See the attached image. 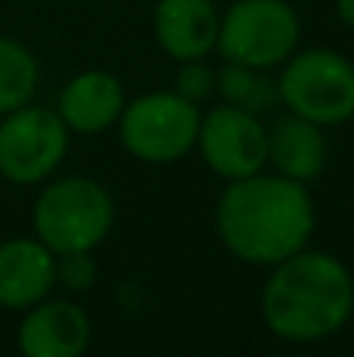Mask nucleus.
Listing matches in <instances>:
<instances>
[{"mask_svg":"<svg viewBox=\"0 0 354 357\" xmlns=\"http://www.w3.org/2000/svg\"><path fill=\"white\" fill-rule=\"evenodd\" d=\"M173 91L201 107L213 91H217V73H213L204 60H182L179 69H176Z\"/></svg>","mask_w":354,"mask_h":357,"instance_id":"obj_17","label":"nucleus"},{"mask_svg":"<svg viewBox=\"0 0 354 357\" xmlns=\"http://www.w3.org/2000/svg\"><path fill=\"white\" fill-rule=\"evenodd\" d=\"M98 282V260L91 257V251H69L56 254V285H63L72 295L91 291Z\"/></svg>","mask_w":354,"mask_h":357,"instance_id":"obj_16","label":"nucleus"},{"mask_svg":"<svg viewBox=\"0 0 354 357\" xmlns=\"http://www.w3.org/2000/svg\"><path fill=\"white\" fill-rule=\"evenodd\" d=\"M301 19L288 0H236L220 16L217 54L226 63L276 69L298 50Z\"/></svg>","mask_w":354,"mask_h":357,"instance_id":"obj_5","label":"nucleus"},{"mask_svg":"<svg viewBox=\"0 0 354 357\" xmlns=\"http://www.w3.org/2000/svg\"><path fill=\"white\" fill-rule=\"evenodd\" d=\"M351 314L354 273L336 254L301 248L270 266L261 291V317L279 342H323L336 335Z\"/></svg>","mask_w":354,"mask_h":357,"instance_id":"obj_2","label":"nucleus"},{"mask_svg":"<svg viewBox=\"0 0 354 357\" xmlns=\"http://www.w3.org/2000/svg\"><path fill=\"white\" fill-rule=\"evenodd\" d=\"M336 10H339V19L348 29H354V0H336Z\"/></svg>","mask_w":354,"mask_h":357,"instance_id":"obj_18","label":"nucleus"},{"mask_svg":"<svg viewBox=\"0 0 354 357\" xmlns=\"http://www.w3.org/2000/svg\"><path fill=\"white\" fill-rule=\"evenodd\" d=\"M91 345V320L75 301L41 298L22 310L16 348L25 357H79Z\"/></svg>","mask_w":354,"mask_h":357,"instance_id":"obj_9","label":"nucleus"},{"mask_svg":"<svg viewBox=\"0 0 354 357\" xmlns=\"http://www.w3.org/2000/svg\"><path fill=\"white\" fill-rule=\"evenodd\" d=\"M56 285V254L41 238L0 241V307L19 310L47 298Z\"/></svg>","mask_w":354,"mask_h":357,"instance_id":"obj_11","label":"nucleus"},{"mask_svg":"<svg viewBox=\"0 0 354 357\" xmlns=\"http://www.w3.org/2000/svg\"><path fill=\"white\" fill-rule=\"evenodd\" d=\"M125 88L107 69H85L63 85L56 98V113L66 123L69 135H100L113 129L123 116Z\"/></svg>","mask_w":354,"mask_h":357,"instance_id":"obj_10","label":"nucleus"},{"mask_svg":"<svg viewBox=\"0 0 354 357\" xmlns=\"http://www.w3.org/2000/svg\"><path fill=\"white\" fill-rule=\"evenodd\" d=\"M201 107L176 91H148L125 100L119 116V142L135 160L167 167L194 151Z\"/></svg>","mask_w":354,"mask_h":357,"instance_id":"obj_6","label":"nucleus"},{"mask_svg":"<svg viewBox=\"0 0 354 357\" xmlns=\"http://www.w3.org/2000/svg\"><path fill=\"white\" fill-rule=\"evenodd\" d=\"M220 13L213 0H157L154 38L169 60H204L217 50Z\"/></svg>","mask_w":354,"mask_h":357,"instance_id":"obj_12","label":"nucleus"},{"mask_svg":"<svg viewBox=\"0 0 354 357\" xmlns=\"http://www.w3.org/2000/svg\"><path fill=\"white\" fill-rule=\"evenodd\" d=\"M116 220L113 195L91 176L54 178L31 207V229L54 254L94 251Z\"/></svg>","mask_w":354,"mask_h":357,"instance_id":"obj_3","label":"nucleus"},{"mask_svg":"<svg viewBox=\"0 0 354 357\" xmlns=\"http://www.w3.org/2000/svg\"><path fill=\"white\" fill-rule=\"evenodd\" d=\"M217 91L223 98V104L245 107L251 113H261L279 98L276 82L263 75V69L238 66V63H226L217 73Z\"/></svg>","mask_w":354,"mask_h":357,"instance_id":"obj_15","label":"nucleus"},{"mask_svg":"<svg viewBox=\"0 0 354 357\" xmlns=\"http://www.w3.org/2000/svg\"><path fill=\"white\" fill-rule=\"evenodd\" d=\"M326 160H330V142L323 126L288 113L267 129V167L273 173L307 185L323 176Z\"/></svg>","mask_w":354,"mask_h":357,"instance_id":"obj_13","label":"nucleus"},{"mask_svg":"<svg viewBox=\"0 0 354 357\" xmlns=\"http://www.w3.org/2000/svg\"><path fill=\"white\" fill-rule=\"evenodd\" d=\"M41 82L38 60L22 41L0 35V116L31 104Z\"/></svg>","mask_w":354,"mask_h":357,"instance_id":"obj_14","label":"nucleus"},{"mask_svg":"<svg viewBox=\"0 0 354 357\" xmlns=\"http://www.w3.org/2000/svg\"><path fill=\"white\" fill-rule=\"evenodd\" d=\"M213 222L232 257L251 266H273L311 245L317 210L305 182L261 169L226 182Z\"/></svg>","mask_w":354,"mask_h":357,"instance_id":"obj_1","label":"nucleus"},{"mask_svg":"<svg viewBox=\"0 0 354 357\" xmlns=\"http://www.w3.org/2000/svg\"><path fill=\"white\" fill-rule=\"evenodd\" d=\"M279 100L288 113L317 126H342L354 119V63L339 50H295L276 79Z\"/></svg>","mask_w":354,"mask_h":357,"instance_id":"obj_4","label":"nucleus"},{"mask_svg":"<svg viewBox=\"0 0 354 357\" xmlns=\"http://www.w3.org/2000/svg\"><path fill=\"white\" fill-rule=\"evenodd\" d=\"M194 148L201 151L210 173L226 182L254 176L267 169V126L245 107L220 104L201 113Z\"/></svg>","mask_w":354,"mask_h":357,"instance_id":"obj_8","label":"nucleus"},{"mask_svg":"<svg viewBox=\"0 0 354 357\" xmlns=\"http://www.w3.org/2000/svg\"><path fill=\"white\" fill-rule=\"evenodd\" d=\"M69 151V129L50 107L25 104L0 116V176L13 185L47 182Z\"/></svg>","mask_w":354,"mask_h":357,"instance_id":"obj_7","label":"nucleus"}]
</instances>
